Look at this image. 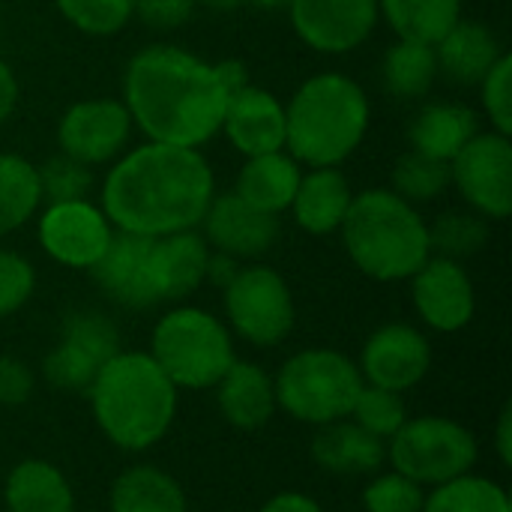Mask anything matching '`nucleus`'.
Wrapping results in <instances>:
<instances>
[{
  "instance_id": "obj_39",
  "label": "nucleus",
  "mask_w": 512,
  "mask_h": 512,
  "mask_svg": "<svg viewBox=\"0 0 512 512\" xmlns=\"http://www.w3.org/2000/svg\"><path fill=\"white\" fill-rule=\"evenodd\" d=\"M480 102L492 129L512 135V57L507 51L480 81Z\"/></svg>"
},
{
  "instance_id": "obj_13",
  "label": "nucleus",
  "mask_w": 512,
  "mask_h": 512,
  "mask_svg": "<svg viewBox=\"0 0 512 512\" xmlns=\"http://www.w3.org/2000/svg\"><path fill=\"white\" fill-rule=\"evenodd\" d=\"M132 129V117L120 99H81L57 120V147L87 168L111 165L126 153Z\"/></svg>"
},
{
  "instance_id": "obj_25",
  "label": "nucleus",
  "mask_w": 512,
  "mask_h": 512,
  "mask_svg": "<svg viewBox=\"0 0 512 512\" xmlns=\"http://www.w3.org/2000/svg\"><path fill=\"white\" fill-rule=\"evenodd\" d=\"M480 132V114L462 102H429L423 105L411 126V150L432 156L438 162H453L459 150Z\"/></svg>"
},
{
  "instance_id": "obj_20",
  "label": "nucleus",
  "mask_w": 512,
  "mask_h": 512,
  "mask_svg": "<svg viewBox=\"0 0 512 512\" xmlns=\"http://www.w3.org/2000/svg\"><path fill=\"white\" fill-rule=\"evenodd\" d=\"M210 246L207 240L192 231H177L168 237H153L150 243V285L156 306L177 303L195 294L207 276Z\"/></svg>"
},
{
  "instance_id": "obj_18",
  "label": "nucleus",
  "mask_w": 512,
  "mask_h": 512,
  "mask_svg": "<svg viewBox=\"0 0 512 512\" xmlns=\"http://www.w3.org/2000/svg\"><path fill=\"white\" fill-rule=\"evenodd\" d=\"M219 132L246 159L285 150V105L267 87L246 81L234 90Z\"/></svg>"
},
{
  "instance_id": "obj_14",
  "label": "nucleus",
  "mask_w": 512,
  "mask_h": 512,
  "mask_svg": "<svg viewBox=\"0 0 512 512\" xmlns=\"http://www.w3.org/2000/svg\"><path fill=\"white\" fill-rule=\"evenodd\" d=\"M291 27L318 54L357 51L378 27V0H288Z\"/></svg>"
},
{
  "instance_id": "obj_7",
  "label": "nucleus",
  "mask_w": 512,
  "mask_h": 512,
  "mask_svg": "<svg viewBox=\"0 0 512 512\" xmlns=\"http://www.w3.org/2000/svg\"><path fill=\"white\" fill-rule=\"evenodd\" d=\"M363 384L357 363L333 348L297 351L282 363L273 381L276 405L309 426H327L351 417Z\"/></svg>"
},
{
  "instance_id": "obj_19",
  "label": "nucleus",
  "mask_w": 512,
  "mask_h": 512,
  "mask_svg": "<svg viewBox=\"0 0 512 512\" xmlns=\"http://www.w3.org/2000/svg\"><path fill=\"white\" fill-rule=\"evenodd\" d=\"M150 243L153 237L117 231L108 252L90 270L99 291L111 303L123 309H135V312L156 306L153 285H150Z\"/></svg>"
},
{
  "instance_id": "obj_33",
  "label": "nucleus",
  "mask_w": 512,
  "mask_h": 512,
  "mask_svg": "<svg viewBox=\"0 0 512 512\" xmlns=\"http://www.w3.org/2000/svg\"><path fill=\"white\" fill-rule=\"evenodd\" d=\"M489 243V219L474 210H447L429 225L432 255L462 261L477 255Z\"/></svg>"
},
{
  "instance_id": "obj_46",
  "label": "nucleus",
  "mask_w": 512,
  "mask_h": 512,
  "mask_svg": "<svg viewBox=\"0 0 512 512\" xmlns=\"http://www.w3.org/2000/svg\"><path fill=\"white\" fill-rule=\"evenodd\" d=\"M495 450L501 465H512V405H504L501 417H498V429H495Z\"/></svg>"
},
{
  "instance_id": "obj_22",
  "label": "nucleus",
  "mask_w": 512,
  "mask_h": 512,
  "mask_svg": "<svg viewBox=\"0 0 512 512\" xmlns=\"http://www.w3.org/2000/svg\"><path fill=\"white\" fill-rule=\"evenodd\" d=\"M312 459L327 474L339 477H360L375 474L387 462V441L369 435L354 420H336L327 426H318V435L312 438Z\"/></svg>"
},
{
  "instance_id": "obj_15",
  "label": "nucleus",
  "mask_w": 512,
  "mask_h": 512,
  "mask_svg": "<svg viewBox=\"0 0 512 512\" xmlns=\"http://www.w3.org/2000/svg\"><path fill=\"white\" fill-rule=\"evenodd\" d=\"M357 369L366 384L405 393L429 375L432 345L414 324L393 321L366 339Z\"/></svg>"
},
{
  "instance_id": "obj_42",
  "label": "nucleus",
  "mask_w": 512,
  "mask_h": 512,
  "mask_svg": "<svg viewBox=\"0 0 512 512\" xmlns=\"http://www.w3.org/2000/svg\"><path fill=\"white\" fill-rule=\"evenodd\" d=\"M30 396H33V372L21 360L0 354V405L15 408L24 405Z\"/></svg>"
},
{
  "instance_id": "obj_32",
  "label": "nucleus",
  "mask_w": 512,
  "mask_h": 512,
  "mask_svg": "<svg viewBox=\"0 0 512 512\" xmlns=\"http://www.w3.org/2000/svg\"><path fill=\"white\" fill-rule=\"evenodd\" d=\"M423 512H512V501L495 480L465 474L435 486L423 501Z\"/></svg>"
},
{
  "instance_id": "obj_11",
  "label": "nucleus",
  "mask_w": 512,
  "mask_h": 512,
  "mask_svg": "<svg viewBox=\"0 0 512 512\" xmlns=\"http://www.w3.org/2000/svg\"><path fill=\"white\" fill-rule=\"evenodd\" d=\"M120 351V333L99 312H72L63 321L57 345L48 351L42 372L57 390H90L99 369Z\"/></svg>"
},
{
  "instance_id": "obj_38",
  "label": "nucleus",
  "mask_w": 512,
  "mask_h": 512,
  "mask_svg": "<svg viewBox=\"0 0 512 512\" xmlns=\"http://www.w3.org/2000/svg\"><path fill=\"white\" fill-rule=\"evenodd\" d=\"M423 486L402 477L399 471L378 474L366 492H363V510L366 512H423Z\"/></svg>"
},
{
  "instance_id": "obj_6",
  "label": "nucleus",
  "mask_w": 512,
  "mask_h": 512,
  "mask_svg": "<svg viewBox=\"0 0 512 512\" xmlns=\"http://www.w3.org/2000/svg\"><path fill=\"white\" fill-rule=\"evenodd\" d=\"M147 354L177 390H210L237 360L225 321L198 306L165 312L153 327Z\"/></svg>"
},
{
  "instance_id": "obj_23",
  "label": "nucleus",
  "mask_w": 512,
  "mask_h": 512,
  "mask_svg": "<svg viewBox=\"0 0 512 512\" xmlns=\"http://www.w3.org/2000/svg\"><path fill=\"white\" fill-rule=\"evenodd\" d=\"M438 72L456 84H480L486 72L501 60L504 45L498 33L474 18H459L435 45Z\"/></svg>"
},
{
  "instance_id": "obj_3",
  "label": "nucleus",
  "mask_w": 512,
  "mask_h": 512,
  "mask_svg": "<svg viewBox=\"0 0 512 512\" xmlns=\"http://www.w3.org/2000/svg\"><path fill=\"white\" fill-rule=\"evenodd\" d=\"M87 393L96 426L126 453L159 444L177 417V387L147 351H117Z\"/></svg>"
},
{
  "instance_id": "obj_8",
  "label": "nucleus",
  "mask_w": 512,
  "mask_h": 512,
  "mask_svg": "<svg viewBox=\"0 0 512 512\" xmlns=\"http://www.w3.org/2000/svg\"><path fill=\"white\" fill-rule=\"evenodd\" d=\"M477 438L450 417H417L387 441V462L417 486H444L474 471Z\"/></svg>"
},
{
  "instance_id": "obj_1",
  "label": "nucleus",
  "mask_w": 512,
  "mask_h": 512,
  "mask_svg": "<svg viewBox=\"0 0 512 512\" xmlns=\"http://www.w3.org/2000/svg\"><path fill=\"white\" fill-rule=\"evenodd\" d=\"M246 81L240 60L210 63L183 45L153 42L126 63L120 102L147 141L201 150L219 135L225 108Z\"/></svg>"
},
{
  "instance_id": "obj_28",
  "label": "nucleus",
  "mask_w": 512,
  "mask_h": 512,
  "mask_svg": "<svg viewBox=\"0 0 512 512\" xmlns=\"http://www.w3.org/2000/svg\"><path fill=\"white\" fill-rule=\"evenodd\" d=\"M108 512H189L183 486L162 468H126L111 486Z\"/></svg>"
},
{
  "instance_id": "obj_50",
  "label": "nucleus",
  "mask_w": 512,
  "mask_h": 512,
  "mask_svg": "<svg viewBox=\"0 0 512 512\" xmlns=\"http://www.w3.org/2000/svg\"><path fill=\"white\" fill-rule=\"evenodd\" d=\"M90 512H96V510H90Z\"/></svg>"
},
{
  "instance_id": "obj_49",
  "label": "nucleus",
  "mask_w": 512,
  "mask_h": 512,
  "mask_svg": "<svg viewBox=\"0 0 512 512\" xmlns=\"http://www.w3.org/2000/svg\"><path fill=\"white\" fill-rule=\"evenodd\" d=\"M0 18H3V0H0Z\"/></svg>"
},
{
  "instance_id": "obj_47",
  "label": "nucleus",
  "mask_w": 512,
  "mask_h": 512,
  "mask_svg": "<svg viewBox=\"0 0 512 512\" xmlns=\"http://www.w3.org/2000/svg\"><path fill=\"white\" fill-rule=\"evenodd\" d=\"M195 3H201L207 9H216V12H231V9L243 6L246 0H195Z\"/></svg>"
},
{
  "instance_id": "obj_4",
  "label": "nucleus",
  "mask_w": 512,
  "mask_h": 512,
  "mask_svg": "<svg viewBox=\"0 0 512 512\" xmlns=\"http://www.w3.org/2000/svg\"><path fill=\"white\" fill-rule=\"evenodd\" d=\"M369 120V96L351 75L318 72L285 105V153L303 168H339L360 150Z\"/></svg>"
},
{
  "instance_id": "obj_34",
  "label": "nucleus",
  "mask_w": 512,
  "mask_h": 512,
  "mask_svg": "<svg viewBox=\"0 0 512 512\" xmlns=\"http://www.w3.org/2000/svg\"><path fill=\"white\" fill-rule=\"evenodd\" d=\"M399 198L411 204L435 201L450 189V162H438L432 156H423L417 150H408L393 165V186Z\"/></svg>"
},
{
  "instance_id": "obj_21",
  "label": "nucleus",
  "mask_w": 512,
  "mask_h": 512,
  "mask_svg": "<svg viewBox=\"0 0 512 512\" xmlns=\"http://www.w3.org/2000/svg\"><path fill=\"white\" fill-rule=\"evenodd\" d=\"M216 405L228 426L240 432L264 429L276 414V387L264 366L234 360L216 384Z\"/></svg>"
},
{
  "instance_id": "obj_26",
  "label": "nucleus",
  "mask_w": 512,
  "mask_h": 512,
  "mask_svg": "<svg viewBox=\"0 0 512 512\" xmlns=\"http://www.w3.org/2000/svg\"><path fill=\"white\" fill-rule=\"evenodd\" d=\"M300 177H303V165L291 153H285V150L261 153V156H249L243 162L234 192L246 204L279 216L291 207Z\"/></svg>"
},
{
  "instance_id": "obj_35",
  "label": "nucleus",
  "mask_w": 512,
  "mask_h": 512,
  "mask_svg": "<svg viewBox=\"0 0 512 512\" xmlns=\"http://www.w3.org/2000/svg\"><path fill=\"white\" fill-rule=\"evenodd\" d=\"M57 12L87 36L120 33L135 12V0H51Z\"/></svg>"
},
{
  "instance_id": "obj_48",
  "label": "nucleus",
  "mask_w": 512,
  "mask_h": 512,
  "mask_svg": "<svg viewBox=\"0 0 512 512\" xmlns=\"http://www.w3.org/2000/svg\"><path fill=\"white\" fill-rule=\"evenodd\" d=\"M249 3H255L261 9H285L288 6V0H249Z\"/></svg>"
},
{
  "instance_id": "obj_5",
  "label": "nucleus",
  "mask_w": 512,
  "mask_h": 512,
  "mask_svg": "<svg viewBox=\"0 0 512 512\" xmlns=\"http://www.w3.org/2000/svg\"><path fill=\"white\" fill-rule=\"evenodd\" d=\"M339 234L351 264L375 282H405L432 255L429 222L417 204L384 186L351 198Z\"/></svg>"
},
{
  "instance_id": "obj_36",
  "label": "nucleus",
  "mask_w": 512,
  "mask_h": 512,
  "mask_svg": "<svg viewBox=\"0 0 512 512\" xmlns=\"http://www.w3.org/2000/svg\"><path fill=\"white\" fill-rule=\"evenodd\" d=\"M351 417L360 429H366L369 435L381 438V441H390L408 420V408L402 402L399 393L393 390H384V387H372V384H363L354 408H351Z\"/></svg>"
},
{
  "instance_id": "obj_27",
  "label": "nucleus",
  "mask_w": 512,
  "mask_h": 512,
  "mask_svg": "<svg viewBox=\"0 0 512 512\" xmlns=\"http://www.w3.org/2000/svg\"><path fill=\"white\" fill-rule=\"evenodd\" d=\"M3 504L9 512H75V492L57 465L24 459L3 483Z\"/></svg>"
},
{
  "instance_id": "obj_29",
  "label": "nucleus",
  "mask_w": 512,
  "mask_h": 512,
  "mask_svg": "<svg viewBox=\"0 0 512 512\" xmlns=\"http://www.w3.org/2000/svg\"><path fill=\"white\" fill-rule=\"evenodd\" d=\"M438 54L435 45L396 39L381 60V81L384 90L396 99H423L438 81Z\"/></svg>"
},
{
  "instance_id": "obj_10",
  "label": "nucleus",
  "mask_w": 512,
  "mask_h": 512,
  "mask_svg": "<svg viewBox=\"0 0 512 512\" xmlns=\"http://www.w3.org/2000/svg\"><path fill=\"white\" fill-rule=\"evenodd\" d=\"M450 186H456L468 210L489 222H504L512 213L510 135L477 132L450 162Z\"/></svg>"
},
{
  "instance_id": "obj_16",
  "label": "nucleus",
  "mask_w": 512,
  "mask_h": 512,
  "mask_svg": "<svg viewBox=\"0 0 512 512\" xmlns=\"http://www.w3.org/2000/svg\"><path fill=\"white\" fill-rule=\"evenodd\" d=\"M408 282L414 309L426 327L438 333H459L474 321L477 294L462 261L429 255V261Z\"/></svg>"
},
{
  "instance_id": "obj_24",
  "label": "nucleus",
  "mask_w": 512,
  "mask_h": 512,
  "mask_svg": "<svg viewBox=\"0 0 512 512\" xmlns=\"http://www.w3.org/2000/svg\"><path fill=\"white\" fill-rule=\"evenodd\" d=\"M351 183L339 168H309L300 177V186L291 201L294 222L312 234V237H327L336 234L348 207H351Z\"/></svg>"
},
{
  "instance_id": "obj_12",
  "label": "nucleus",
  "mask_w": 512,
  "mask_h": 512,
  "mask_svg": "<svg viewBox=\"0 0 512 512\" xmlns=\"http://www.w3.org/2000/svg\"><path fill=\"white\" fill-rule=\"evenodd\" d=\"M39 246L45 255L69 270H93L108 252L117 228L90 198L45 204L39 213Z\"/></svg>"
},
{
  "instance_id": "obj_41",
  "label": "nucleus",
  "mask_w": 512,
  "mask_h": 512,
  "mask_svg": "<svg viewBox=\"0 0 512 512\" xmlns=\"http://www.w3.org/2000/svg\"><path fill=\"white\" fill-rule=\"evenodd\" d=\"M195 0H135L132 18H141L153 30H177L192 21Z\"/></svg>"
},
{
  "instance_id": "obj_43",
  "label": "nucleus",
  "mask_w": 512,
  "mask_h": 512,
  "mask_svg": "<svg viewBox=\"0 0 512 512\" xmlns=\"http://www.w3.org/2000/svg\"><path fill=\"white\" fill-rule=\"evenodd\" d=\"M258 512H324V507L315 501V498H309V495H303V492H279V495H273L264 507Z\"/></svg>"
},
{
  "instance_id": "obj_37",
  "label": "nucleus",
  "mask_w": 512,
  "mask_h": 512,
  "mask_svg": "<svg viewBox=\"0 0 512 512\" xmlns=\"http://www.w3.org/2000/svg\"><path fill=\"white\" fill-rule=\"evenodd\" d=\"M39 171V189H42V204H57V201H78L87 198L93 189V171L81 162H75L66 153H57L36 165Z\"/></svg>"
},
{
  "instance_id": "obj_40",
  "label": "nucleus",
  "mask_w": 512,
  "mask_h": 512,
  "mask_svg": "<svg viewBox=\"0 0 512 512\" xmlns=\"http://www.w3.org/2000/svg\"><path fill=\"white\" fill-rule=\"evenodd\" d=\"M36 291L33 264L12 249H0V318L15 315Z\"/></svg>"
},
{
  "instance_id": "obj_44",
  "label": "nucleus",
  "mask_w": 512,
  "mask_h": 512,
  "mask_svg": "<svg viewBox=\"0 0 512 512\" xmlns=\"http://www.w3.org/2000/svg\"><path fill=\"white\" fill-rule=\"evenodd\" d=\"M18 96H21L18 78H15V72H12V66L0 57V126L15 114Z\"/></svg>"
},
{
  "instance_id": "obj_17",
  "label": "nucleus",
  "mask_w": 512,
  "mask_h": 512,
  "mask_svg": "<svg viewBox=\"0 0 512 512\" xmlns=\"http://www.w3.org/2000/svg\"><path fill=\"white\" fill-rule=\"evenodd\" d=\"M204 240L213 252L231 255L237 261H252L267 255L279 240V216L246 204L237 192L213 195L204 219Z\"/></svg>"
},
{
  "instance_id": "obj_45",
  "label": "nucleus",
  "mask_w": 512,
  "mask_h": 512,
  "mask_svg": "<svg viewBox=\"0 0 512 512\" xmlns=\"http://www.w3.org/2000/svg\"><path fill=\"white\" fill-rule=\"evenodd\" d=\"M237 270H240V261H237V258H231V255H222V252H213V249H210V258H207V276H204V282H210V285H216V288H225V285L237 276Z\"/></svg>"
},
{
  "instance_id": "obj_31",
  "label": "nucleus",
  "mask_w": 512,
  "mask_h": 512,
  "mask_svg": "<svg viewBox=\"0 0 512 512\" xmlns=\"http://www.w3.org/2000/svg\"><path fill=\"white\" fill-rule=\"evenodd\" d=\"M42 207L39 171L21 153H0V240L27 225Z\"/></svg>"
},
{
  "instance_id": "obj_30",
  "label": "nucleus",
  "mask_w": 512,
  "mask_h": 512,
  "mask_svg": "<svg viewBox=\"0 0 512 512\" xmlns=\"http://www.w3.org/2000/svg\"><path fill=\"white\" fill-rule=\"evenodd\" d=\"M378 18L390 24L396 39L438 45L462 18V0H378Z\"/></svg>"
},
{
  "instance_id": "obj_9",
  "label": "nucleus",
  "mask_w": 512,
  "mask_h": 512,
  "mask_svg": "<svg viewBox=\"0 0 512 512\" xmlns=\"http://www.w3.org/2000/svg\"><path fill=\"white\" fill-rule=\"evenodd\" d=\"M228 327L255 348L282 345L297 321V306L282 273L264 264H246L222 288Z\"/></svg>"
},
{
  "instance_id": "obj_2",
  "label": "nucleus",
  "mask_w": 512,
  "mask_h": 512,
  "mask_svg": "<svg viewBox=\"0 0 512 512\" xmlns=\"http://www.w3.org/2000/svg\"><path fill=\"white\" fill-rule=\"evenodd\" d=\"M213 195L216 174L201 150L147 141L111 162L99 207L123 234L168 237L198 228Z\"/></svg>"
}]
</instances>
